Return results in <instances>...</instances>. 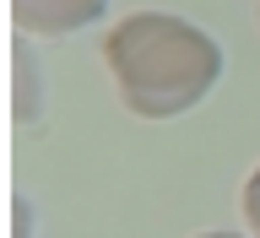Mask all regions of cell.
<instances>
[{"instance_id":"4","label":"cell","mask_w":260,"mask_h":238,"mask_svg":"<svg viewBox=\"0 0 260 238\" xmlns=\"http://www.w3.org/2000/svg\"><path fill=\"white\" fill-rule=\"evenodd\" d=\"M201 238H249V233H201Z\"/></svg>"},{"instance_id":"2","label":"cell","mask_w":260,"mask_h":238,"mask_svg":"<svg viewBox=\"0 0 260 238\" xmlns=\"http://www.w3.org/2000/svg\"><path fill=\"white\" fill-rule=\"evenodd\" d=\"M109 11V0H11V22L38 38H65V32L92 27Z\"/></svg>"},{"instance_id":"3","label":"cell","mask_w":260,"mask_h":238,"mask_svg":"<svg viewBox=\"0 0 260 238\" xmlns=\"http://www.w3.org/2000/svg\"><path fill=\"white\" fill-rule=\"evenodd\" d=\"M244 222L255 227V238H260V168L249 174V184H244Z\"/></svg>"},{"instance_id":"1","label":"cell","mask_w":260,"mask_h":238,"mask_svg":"<svg viewBox=\"0 0 260 238\" xmlns=\"http://www.w3.org/2000/svg\"><path fill=\"white\" fill-rule=\"evenodd\" d=\"M103 65H109L119 103L141 119H179L222 76V44L190 16L174 11H130L103 32Z\"/></svg>"}]
</instances>
